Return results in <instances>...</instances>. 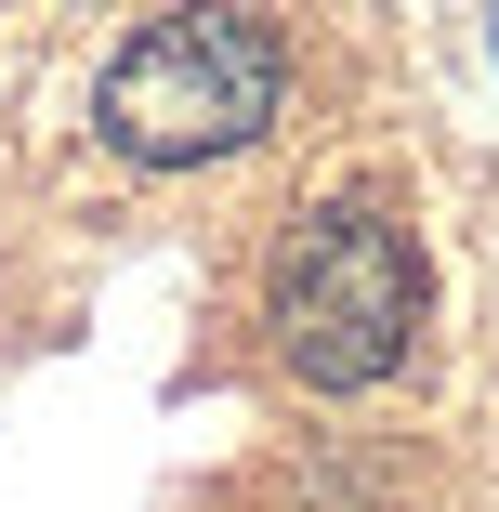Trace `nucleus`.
Wrapping results in <instances>:
<instances>
[{
    "instance_id": "1",
    "label": "nucleus",
    "mask_w": 499,
    "mask_h": 512,
    "mask_svg": "<svg viewBox=\"0 0 499 512\" xmlns=\"http://www.w3.org/2000/svg\"><path fill=\"white\" fill-rule=\"evenodd\" d=\"M289 92V40L263 14H145L106 66V145L145 171L237 158Z\"/></svg>"
},
{
    "instance_id": "2",
    "label": "nucleus",
    "mask_w": 499,
    "mask_h": 512,
    "mask_svg": "<svg viewBox=\"0 0 499 512\" xmlns=\"http://www.w3.org/2000/svg\"><path fill=\"white\" fill-rule=\"evenodd\" d=\"M276 342H289V368L316 394H368L421 342V237L394 211H368V197L316 211L276 250Z\"/></svg>"
}]
</instances>
